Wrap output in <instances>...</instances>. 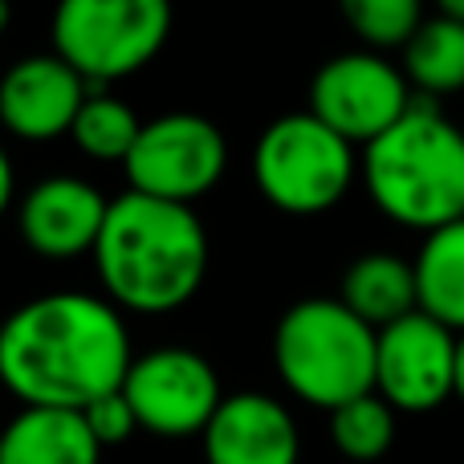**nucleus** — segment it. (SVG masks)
<instances>
[{
	"instance_id": "f257e3e1",
	"label": "nucleus",
	"mask_w": 464,
	"mask_h": 464,
	"mask_svg": "<svg viewBox=\"0 0 464 464\" xmlns=\"http://www.w3.org/2000/svg\"><path fill=\"white\" fill-rule=\"evenodd\" d=\"M130 362L122 310L86 289H49L0 322V383L21 408L86 411L122 392Z\"/></svg>"
},
{
	"instance_id": "f03ea898",
	"label": "nucleus",
	"mask_w": 464,
	"mask_h": 464,
	"mask_svg": "<svg viewBox=\"0 0 464 464\" xmlns=\"http://www.w3.org/2000/svg\"><path fill=\"white\" fill-rule=\"evenodd\" d=\"M90 256L102 294L119 310L171 314L204 285L208 232L188 204H168L127 188L111 200L102 237Z\"/></svg>"
},
{
	"instance_id": "7ed1b4c3",
	"label": "nucleus",
	"mask_w": 464,
	"mask_h": 464,
	"mask_svg": "<svg viewBox=\"0 0 464 464\" xmlns=\"http://www.w3.org/2000/svg\"><path fill=\"white\" fill-rule=\"evenodd\" d=\"M359 171L371 204L395 225L428 237L464 220V130L432 98L416 94L387 135L362 147Z\"/></svg>"
},
{
	"instance_id": "20e7f679",
	"label": "nucleus",
	"mask_w": 464,
	"mask_h": 464,
	"mask_svg": "<svg viewBox=\"0 0 464 464\" xmlns=\"http://www.w3.org/2000/svg\"><path fill=\"white\" fill-rule=\"evenodd\" d=\"M379 330L338 297H302L277 318L273 367L277 379L314 408H343L375 392Z\"/></svg>"
},
{
	"instance_id": "39448f33",
	"label": "nucleus",
	"mask_w": 464,
	"mask_h": 464,
	"mask_svg": "<svg viewBox=\"0 0 464 464\" xmlns=\"http://www.w3.org/2000/svg\"><path fill=\"white\" fill-rule=\"evenodd\" d=\"M359 176L354 143L330 130L318 114L294 111L273 119L253 147V179L273 208L289 217L326 212Z\"/></svg>"
},
{
	"instance_id": "423d86ee",
	"label": "nucleus",
	"mask_w": 464,
	"mask_h": 464,
	"mask_svg": "<svg viewBox=\"0 0 464 464\" xmlns=\"http://www.w3.org/2000/svg\"><path fill=\"white\" fill-rule=\"evenodd\" d=\"M168 33L171 8L163 0H65L49 21L53 53L82 73L90 94L139 73Z\"/></svg>"
},
{
	"instance_id": "0eeeda50",
	"label": "nucleus",
	"mask_w": 464,
	"mask_h": 464,
	"mask_svg": "<svg viewBox=\"0 0 464 464\" xmlns=\"http://www.w3.org/2000/svg\"><path fill=\"white\" fill-rule=\"evenodd\" d=\"M122 168H127L130 192L192 208L200 196L220 184L228 168L225 130L204 114L168 111L143 122L135 151L127 155Z\"/></svg>"
},
{
	"instance_id": "6e6552de",
	"label": "nucleus",
	"mask_w": 464,
	"mask_h": 464,
	"mask_svg": "<svg viewBox=\"0 0 464 464\" xmlns=\"http://www.w3.org/2000/svg\"><path fill=\"white\" fill-rule=\"evenodd\" d=\"M416 102L403 65L375 49H346L318 65L310 82V114H318L346 143H375Z\"/></svg>"
},
{
	"instance_id": "1a4fd4ad",
	"label": "nucleus",
	"mask_w": 464,
	"mask_h": 464,
	"mask_svg": "<svg viewBox=\"0 0 464 464\" xmlns=\"http://www.w3.org/2000/svg\"><path fill=\"white\" fill-rule=\"evenodd\" d=\"M139 428L155 436H204L208 420L225 403L220 375L192 346H151L135 354L122 383Z\"/></svg>"
},
{
	"instance_id": "9d476101",
	"label": "nucleus",
	"mask_w": 464,
	"mask_h": 464,
	"mask_svg": "<svg viewBox=\"0 0 464 464\" xmlns=\"http://www.w3.org/2000/svg\"><path fill=\"white\" fill-rule=\"evenodd\" d=\"M460 334L428 318L424 310L379 330L375 392L395 411H432L457 395Z\"/></svg>"
},
{
	"instance_id": "9b49d317",
	"label": "nucleus",
	"mask_w": 464,
	"mask_h": 464,
	"mask_svg": "<svg viewBox=\"0 0 464 464\" xmlns=\"http://www.w3.org/2000/svg\"><path fill=\"white\" fill-rule=\"evenodd\" d=\"M86 94L82 73L53 49L24 53L0 73V127L24 143H49L70 135Z\"/></svg>"
},
{
	"instance_id": "f8f14e48",
	"label": "nucleus",
	"mask_w": 464,
	"mask_h": 464,
	"mask_svg": "<svg viewBox=\"0 0 464 464\" xmlns=\"http://www.w3.org/2000/svg\"><path fill=\"white\" fill-rule=\"evenodd\" d=\"M106 212H111V200L98 184L82 176H45L21 196L16 228L37 256L70 261V256L94 253Z\"/></svg>"
},
{
	"instance_id": "ddd939ff",
	"label": "nucleus",
	"mask_w": 464,
	"mask_h": 464,
	"mask_svg": "<svg viewBox=\"0 0 464 464\" xmlns=\"http://www.w3.org/2000/svg\"><path fill=\"white\" fill-rule=\"evenodd\" d=\"M204 464H297L294 411L265 392H232L200 436Z\"/></svg>"
},
{
	"instance_id": "4468645a",
	"label": "nucleus",
	"mask_w": 464,
	"mask_h": 464,
	"mask_svg": "<svg viewBox=\"0 0 464 464\" xmlns=\"http://www.w3.org/2000/svg\"><path fill=\"white\" fill-rule=\"evenodd\" d=\"M0 464H102V444L82 411L21 408L0 428Z\"/></svg>"
},
{
	"instance_id": "2eb2a0df",
	"label": "nucleus",
	"mask_w": 464,
	"mask_h": 464,
	"mask_svg": "<svg viewBox=\"0 0 464 464\" xmlns=\"http://www.w3.org/2000/svg\"><path fill=\"white\" fill-rule=\"evenodd\" d=\"M338 302L351 314H359L371 330H383L392 322L408 318L420 310L416 294V265L400 253H362L346 265L343 285H338Z\"/></svg>"
},
{
	"instance_id": "dca6fc26",
	"label": "nucleus",
	"mask_w": 464,
	"mask_h": 464,
	"mask_svg": "<svg viewBox=\"0 0 464 464\" xmlns=\"http://www.w3.org/2000/svg\"><path fill=\"white\" fill-rule=\"evenodd\" d=\"M411 265L420 310L452 334H464V220L428 232Z\"/></svg>"
},
{
	"instance_id": "f3484780",
	"label": "nucleus",
	"mask_w": 464,
	"mask_h": 464,
	"mask_svg": "<svg viewBox=\"0 0 464 464\" xmlns=\"http://www.w3.org/2000/svg\"><path fill=\"white\" fill-rule=\"evenodd\" d=\"M403 73L420 98H440L464 90V24L449 13L424 16L420 33L403 49Z\"/></svg>"
},
{
	"instance_id": "a211bd4d",
	"label": "nucleus",
	"mask_w": 464,
	"mask_h": 464,
	"mask_svg": "<svg viewBox=\"0 0 464 464\" xmlns=\"http://www.w3.org/2000/svg\"><path fill=\"white\" fill-rule=\"evenodd\" d=\"M139 130H143V122L122 98L86 94L78 119L70 127V139L82 155H90L98 163H127V155L139 143Z\"/></svg>"
},
{
	"instance_id": "6ab92c4d",
	"label": "nucleus",
	"mask_w": 464,
	"mask_h": 464,
	"mask_svg": "<svg viewBox=\"0 0 464 464\" xmlns=\"http://www.w3.org/2000/svg\"><path fill=\"white\" fill-rule=\"evenodd\" d=\"M330 440L346 460H383L395 444V408L379 392L330 411Z\"/></svg>"
},
{
	"instance_id": "aec40b11",
	"label": "nucleus",
	"mask_w": 464,
	"mask_h": 464,
	"mask_svg": "<svg viewBox=\"0 0 464 464\" xmlns=\"http://www.w3.org/2000/svg\"><path fill=\"white\" fill-rule=\"evenodd\" d=\"M343 16L359 41L375 53L383 49H408V41L424 24V8L416 0H346Z\"/></svg>"
},
{
	"instance_id": "412c9836",
	"label": "nucleus",
	"mask_w": 464,
	"mask_h": 464,
	"mask_svg": "<svg viewBox=\"0 0 464 464\" xmlns=\"http://www.w3.org/2000/svg\"><path fill=\"white\" fill-rule=\"evenodd\" d=\"M82 416H86L90 432H94V440L102 444V449H106V444L130 440V436L139 432V420H135V411H130V403H127V395H122V392L102 395V400L90 403Z\"/></svg>"
},
{
	"instance_id": "4be33fe9",
	"label": "nucleus",
	"mask_w": 464,
	"mask_h": 464,
	"mask_svg": "<svg viewBox=\"0 0 464 464\" xmlns=\"http://www.w3.org/2000/svg\"><path fill=\"white\" fill-rule=\"evenodd\" d=\"M13 196H16V171H13V160H8L5 143H0V212L13 204Z\"/></svg>"
},
{
	"instance_id": "5701e85b",
	"label": "nucleus",
	"mask_w": 464,
	"mask_h": 464,
	"mask_svg": "<svg viewBox=\"0 0 464 464\" xmlns=\"http://www.w3.org/2000/svg\"><path fill=\"white\" fill-rule=\"evenodd\" d=\"M457 400H464V334H460V351H457Z\"/></svg>"
},
{
	"instance_id": "b1692460",
	"label": "nucleus",
	"mask_w": 464,
	"mask_h": 464,
	"mask_svg": "<svg viewBox=\"0 0 464 464\" xmlns=\"http://www.w3.org/2000/svg\"><path fill=\"white\" fill-rule=\"evenodd\" d=\"M440 13H449L452 21H460V24H464V0H444Z\"/></svg>"
},
{
	"instance_id": "393cba45",
	"label": "nucleus",
	"mask_w": 464,
	"mask_h": 464,
	"mask_svg": "<svg viewBox=\"0 0 464 464\" xmlns=\"http://www.w3.org/2000/svg\"><path fill=\"white\" fill-rule=\"evenodd\" d=\"M8 16H13V13H8V5H5V0H0V33L8 29Z\"/></svg>"
}]
</instances>
